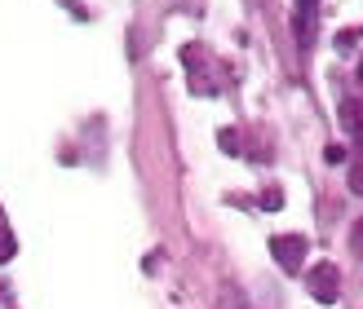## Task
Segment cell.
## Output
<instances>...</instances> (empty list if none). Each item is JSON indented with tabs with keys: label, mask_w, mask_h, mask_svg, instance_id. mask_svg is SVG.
Wrapping results in <instances>:
<instances>
[{
	"label": "cell",
	"mask_w": 363,
	"mask_h": 309,
	"mask_svg": "<svg viewBox=\"0 0 363 309\" xmlns=\"http://www.w3.org/2000/svg\"><path fill=\"white\" fill-rule=\"evenodd\" d=\"M315 9H319V0H297V35L301 40H311V31H315Z\"/></svg>",
	"instance_id": "6da1fadb"
}]
</instances>
